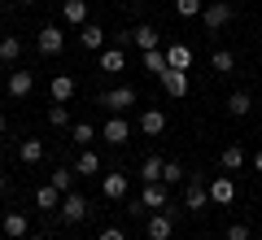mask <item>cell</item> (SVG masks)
Returning a JSON list of instances; mask_svg holds the SVG:
<instances>
[{"label":"cell","mask_w":262,"mask_h":240,"mask_svg":"<svg viewBox=\"0 0 262 240\" xmlns=\"http://www.w3.org/2000/svg\"><path fill=\"white\" fill-rule=\"evenodd\" d=\"M57 210H61V223H83L92 205H88V197H79V192H66Z\"/></svg>","instance_id":"277c9868"},{"label":"cell","mask_w":262,"mask_h":240,"mask_svg":"<svg viewBox=\"0 0 262 240\" xmlns=\"http://www.w3.org/2000/svg\"><path fill=\"white\" fill-rule=\"evenodd\" d=\"M158 83H162V92H166V96H175V101H179V96H188V70H170V66H166V70L158 74Z\"/></svg>","instance_id":"52a82bcc"},{"label":"cell","mask_w":262,"mask_h":240,"mask_svg":"<svg viewBox=\"0 0 262 240\" xmlns=\"http://www.w3.org/2000/svg\"><path fill=\"white\" fill-rule=\"evenodd\" d=\"M18 5H35V0H18Z\"/></svg>","instance_id":"60d3db41"},{"label":"cell","mask_w":262,"mask_h":240,"mask_svg":"<svg viewBox=\"0 0 262 240\" xmlns=\"http://www.w3.org/2000/svg\"><path fill=\"white\" fill-rule=\"evenodd\" d=\"M258 231H262V223H258Z\"/></svg>","instance_id":"ee69618b"},{"label":"cell","mask_w":262,"mask_h":240,"mask_svg":"<svg viewBox=\"0 0 262 240\" xmlns=\"http://www.w3.org/2000/svg\"><path fill=\"white\" fill-rule=\"evenodd\" d=\"M227 240H249V227H245V223H232V227H227Z\"/></svg>","instance_id":"e575fe53"},{"label":"cell","mask_w":262,"mask_h":240,"mask_svg":"<svg viewBox=\"0 0 262 240\" xmlns=\"http://www.w3.org/2000/svg\"><path fill=\"white\" fill-rule=\"evenodd\" d=\"M61 18L70 22V27H83V22H88V0H66V5H61Z\"/></svg>","instance_id":"7402d4cb"},{"label":"cell","mask_w":262,"mask_h":240,"mask_svg":"<svg viewBox=\"0 0 262 240\" xmlns=\"http://www.w3.org/2000/svg\"><path fill=\"white\" fill-rule=\"evenodd\" d=\"M5 131H9V118H5V114H0V136H5Z\"/></svg>","instance_id":"f35d334b"},{"label":"cell","mask_w":262,"mask_h":240,"mask_svg":"<svg viewBox=\"0 0 262 240\" xmlns=\"http://www.w3.org/2000/svg\"><path fill=\"white\" fill-rule=\"evenodd\" d=\"M232 18H236V5L232 0H210L206 9H201V22H206V31H223V27H232Z\"/></svg>","instance_id":"6da1fadb"},{"label":"cell","mask_w":262,"mask_h":240,"mask_svg":"<svg viewBox=\"0 0 262 240\" xmlns=\"http://www.w3.org/2000/svg\"><path fill=\"white\" fill-rule=\"evenodd\" d=\"M35 205H39V210H57V205H61V192H57L53 184L35 188Z\"/></svg>","instance_id":"f546056e"},{"label":"cell","mask_w":262,"mask_h":240,"mask_svg":"<svg viewBox=\"0 0 262 240\" xmlns=\"http://www.w3.org/2000/svg\"><path fill=\"white\" fill-rule=\"evenodd\" d=\"M22 240H44V236H35V231H27V236H22Z\"/></svg>","instance_id":"ab89813d"},{"label":"cell","mask_w":262,"mask_h":240,"mask_svg":"<svg viewBox=\"0 0 262 240\" xmlns=\"http://www.w3.org/2000/svg\"><path fill=\"white\" fill-rule=\"evenodd\" d=\"M48 92H53V101L70 105V96L79 92V83H75V74H53V83H48Z\"/></svg>","instance_id":"4fadbf2b"},{"label":"cell","mask_w":262,"mask_h":240,"mask_svg":"<svg viewBox=\"0 0 262 240\" xmlns=\"http://www.w3.org/2000/svg\"><path fill=\"white\" fill-rule=\"evenodd\" d=\"M48 127H70V105H61V101L48 105Z\"/></svg>","instance_id":"d6a6232c"},{"label":"cell","mask_w":262,"mask_h":240,"mask_svg":"<svg viewBox=\"0 0 262 240\" xmlns=\"http://www.w3.org/2000/svg\"><path fill=\"white\" fill-rule=\"evenodd\" d=\"M101 140H110V144H127V140H131V122L122 118V114H114V118L101 127Z\"/></svg>","instance_id":"30bf717a"},{"label":"cell","mask_w":262,"mask_h":240,"mask_svg":"<svg viewBox=\"0 0 262 240\" xmlns=\"http://www.w3.org/2000/svg\"><path fill=\"white\" fill-rule=\"evenodd\" d=\"M162 166H166V157L149 153V157L140 162V179H144V184H158V179H162Z\"/></svg>","instance_id":"603a6c76"},{"label":"cell","mask_w":262,"mask_h":240,"mask_svg":"<svg viewBox=\"0 0 262 240\" xmlns=\"http://www.w3.org/2000/svg\"><path fill=\"white\" fill-rule=\"evenodd\" d=\"M75 175H101V157H96V148H83V153H79Z\"/></svg>","instance_id":"d4e9b609"},{"label":"cell","mask_w":262,"mask_h":240,"mask_svg":"<svg viewBox=\"0 0 262 240\" xmlns=\"http://www.w3.org/2000/svg\"><path fill=\"white\" fill-rule=\"evenodd\" d=\"M219 166H223L227 175H232V170H241V166H245V148H241V144H227L223 153H219Z\"/></svg>","instance_id":"cb8c5ba5"},{"label":"cell","mask_w":262,"mask_h":240,"mask_svg":"<svg viewBox=\"0 0 262 240\" xmlns=\"http://www.w3.org/2000/svg\"><path fill=\"white\" fill-rule=\"evenodd\" d=\"M114 48H131V31H118L114 35Z\"/></svg>","instance_id":"8d00e7d4"},{"label":"cell","mask_w":262,"mask_h":240,"mask_svg":"<svg viewBox=\"0 0 262 240\" xmlns=\"http://www.w3.org/2000/svg\"><path fill=\"white\" fill-rule=\"evenodd\" d=\"M253 170H258V175H262V148H258V153H253Z\"/></svg>","instance_id":"74e56055"},{"label":"cell","mask_w":262,"mask_h":240,"mask_svg":"<svg viewBox=\"0 0 262 240\" xmlns=\"http://www.w3.org/2000/svg\"><path fill=\"white\" fill-rule=\"evenodd\" d=\"M18 57H22V39H18V35H5V39H0V61L13 66Z\"/></svg>","instance_id":"83f0119b"},{"label":"cell","mask_w":262,"mask_h":240,"mask_svg":"<svg viewBox=\"0 0 262 240\" xmlns=\"http://www.w3.org/2000/svg\"><path fill=\"white\" fill-rule=\"evenodd\" d=\"M144 236L149 240H170L175 236V210H158V214H149V223H144Z\"/></svg>","instance_id":"3957f363"},{"label":"cell","mask_w":262,"mask_h":240,"mask_svg":"<svg viewBox=\"0 0 262 240\" xmlns=\"http://www.w3.org/2000/svg\"><path fill=\"white\" fill-rule=\"evenodd\" d=\"M166 66L170 70H188L192 66V48L188 44H166Z\"/></svg>","instance_id":"ac0fdd59"},{"label":"cell","mask_w":262,"mask_h":240,"mask_svg":"<svg viewBox=\"0 0 262 240\" xmlns=\"http://www.w3.org/2000/svg\"><path fill=\"white\" fill-rule=\"evenodd\" d=\"M75 179H79V175H75V166H57L53 175H48V184H53L57 192L66 197V192H75Z\"/></svg>","instance_id":"d6986e66"},{"label":"cell","mask_w":262,"mask_h":240,"mask_svg":"<svg viewBox=\"0 0 262 240\" xmlns=\"http://www.w3.org/2000/svg\"><path fill=\"white\" fill-rule=\"evenodd\" d=\"M140 201H144V210H166V205H170L166 184H162V179H158V184H144V197H140Z\"/></svg>","instance_id":"9a60e30c"},{"label":"cell","mask_w":262,"mask_h":240,"mask_svg":"<svg viewBox=\"0 0 262 240\" xmlns=\"http://www.w3.org/2000/svg\"><path fill=\"white\" fill-rule=\"evenodd\" d=\"M158 27H149V22H140V27H131V48H140V53H149V48H158Z\"/></svg>","instance_id":"5bb4252c"},{"label":"cell","mask_w":262,"mask_h":240,"mask_svg":"<svg viewBox=\"0 0 262 240\" xmlns=\"http://www.w3.org/2000/svg\"><path fill=\"white\" fill-rule=\"evenodd\" d=\"M184 179H188V170H184V162H175V157H170V162H166V166H162V184H184Z\"/></svg>","instance_id":"4dcf8cb0"},{"label":"cell","mask_w":262,"mask_h":240,"mask_svg":"<svg viewBox=\"0 0 262 240\" xmlns=\"http://www.w3.org/2000/svg\"><path fill=\"white\" fill-rule=\"evenodd\" d=\"M0 192H5V175H0Z\"/></svg>","instance_id":"b9f144b4"},{"label":"cell","mask_w":262,"mask_h":240,"mask_svg":"<svg viewBox=\"0 0 262 240\" xmlns=\"http://www.w3.org/2000/svg\"><path fill=\"white\" fill-rule=\"evenodd\" d=\"M70 140H75L79 148H92V140H96V127H92V122H75V127H70Z\"/></svg>","instance_id":"f1b7e54d"},{"label":"cell","mask_w":262,"mask_h":240,"mask_svg":"<svg viewBox=\"0 0 262 240\" xmlns=\"http://www.w3.org/2000/svg\"><path fill=\"white\" fill-rule=\"evenodd\" d=\"M35 48L44 57H57L66 48V35H61V27H53V22H48V27H39V35H35Z\"/></svg>","instance_id":"8992f818"},{"label":"cell","mask_w":262,"mask_h":240,"mask_svg":"<svg viewBox=\"0 0 262 240\" xmlns=\"http://www.w3.org/2000/svg\"><path fill=\"white\" fill-rule=\"evenodd\" d=\"M249 110H253V96L249 92H232V96H227V114H232V118H245Z\"/></svg>","instance_id":"484cf974"},{"label":"cell","mask_w":262,"mask_h":240,"mask_svg":"<svg viewBox=\"0 0 262 240\" xmlns=\"http://www.w3.org/2000/svg\"><path fill=\"white\" fill-rule=\"evenodd\" d=\"M140 131L144 136H162V131H166V114L162 110H144L140 114Z\"/></svg>","instance_id":"44dd1931"},{"label":"cell","mask_w":262,"mask_h":240,"mask_svg":"<svg viewBox=\"0 0 262 240\" xmlns=\"http://www.w3.org/2000/svg\"><path fill=\"white\" fill-rule=\"evenodd\" d=\"M236 201V179L232 175H219L210 184V205H232Z\"/></svg>","instance_id":"8fae6325"},{"label":"cell","mask_w":262,"mask_h":240,"mask_svg":"<svg viewBox=\"0 0 262 240\" xmlns=\"http://www.w3.org/2000/svg\"><path fill=\"white\" fill-rule=\"evenodd\" d=\"M101 70L105 74H122L127 70V48H101Z\"/></svg>","instance_id":"2e32d148"},{"label":"cell","mask_w":262,"mask_h":240,"mask_svg":"<svg viewBox=\"0 0 262 240\" xmlns=\"http://www.w3.org/2000/svg\"><path fill=\"white\" fill-rule=\"evenodd\" d=\"M96 240H127V236H122V227H105Z\"/></svg>","instance_id":"d590c367"},{"label":"cell","mask_w":262,"mask_h":240,"mask_svg":"<svg viewBox=\"0 0 262 240\" xmlns=\"http://www.w3.org/2000/svg\"><path fill=\"white\" fill-rule=\"evenodd\" d=\"M140 61H144V70L162 74L166 70V48H149V53H140Z\"/></svg>","instance_id":"1f68e13d"},{"label":"cell","mask_w":262,"mask_h":240,"mask_svg":"<svg viewBox=\"0 0 262 240\" xmlns=\"http://www.w3.org/2000/svg\"><path fill=\"white\" fill-rule=\"evenodd\" d=\"M0 27H5V18H0Z\"/></svg>","instance_id":"7bdbcfd3"},{"label":"cell","mask_w":262,"mask_h":240,"mask_svg":"<svg viewBox=\"0 0 262 240\" xmlns=\"http://www.w3.org/2000/svg\"><path fill=\"white\" fill-rule=\"evenodd\" d=\"M206 205H210V184H201V175H188L184 179V210L201 214Z\"/></svg>","instance_id":"7a4b0ae2"},{"label":"cell","mask_w":262,"mask_h":240,"mask_svg":"<svg viewBox=\"0 0 262 240\" xmlns=\"http://www.w3.org/2000/svg\"><path fill=\"white\" fill-rule=\"evenodd\" d=\"M0 227H5V236H9V240H22V236H27V214H22V210H9Z\"/></svg>","instance_id":"ffe728a7"},{"label":"cell","mask_w":262,"mask_h":240,"mask_svg":"<svg viewBox=\"0 0 262 240\" xmlns=\"http://www.w3.org/2000/svg\"><path fill=\"white\" fill-rule=\"evenodd\" d=\"M31 88H35V74H31V70H13L9 74V96H13V101L31 96Z\"/></svg>","instance_id":"e0dca14e"},{"label":"cell","mask_w":262,"mask_h":240,"mask_svg":"<svg viewBox=\"0 0 262 240\" xmlns=\"http://www.w3.org/2000/svg\"><path fill=\"white\" fill-rule=\"evenodd\" d=\"M210 66H214V74H232L236 70V53H232V48H214Z\"/></svg>","instance_id":"4316f807"},{"label":"cell","mask_w":262,"mask_h":240,"mask_svg":"<svg viewBox=\"0 0 262 240\" xmlns=\"http://www.w3.org/2000/svg\"><path fill=\"white\" fill-rule=\"evenodd\" d=\"M127 188H131V179L122 175V170L101 175V192H105V201H122V197H127Z\"/></svg>","instance_id":"ba28073f"},{"label":"cell","mask_w":262,"mask_h":240,"mask_svg":"<svg viewBox=\"0 0 262 240\" xmlns=\"http://www.w3.org/2000/svg\"><path fill=\"white\" fill-rule=\"evenodd\" d=\"M175 13L179 18H196L201 13V0H175Z\"/></svg>","instance_id":"836d02e7"},{"label":"cell","mask_w":262,"mask_h":240,"mask_svg":"<svg viewBox=\"0 0 262 240\" xmlns=\"http://www.w3.org/2000/svg\"><path fill=\"white\" fill-rule=\"evenodd\" d=\"M44 153H48L44 140H35V136H27V140L18 144V162H22V166H39V162H44Z\"/></svg>","instance_id":"7c38bea8"},{"label":"cell","mask_w":262,"mask_h":240,"mask_svg":"<svg viewBox=\"0 0 262 240\" xmlns=\"http://www.w3.org/2000/svg\"><path fill=\"white\" fill-rule=\"evenodd\" d=\"M96 105H105L110 114H122V110H131V105H136V92H131V88H110V92L96 96Z\"/></svg>","instance_id":"5b68a950"},{"label":"cell","mask_w":262,"mask_h":240,"mask_svg":"<svg viewBox=\"0 0 262 240\" xmlns=\"http://www.w3.org/2000/svg\"><path fill=\"white\" fill-rule=\"evenodd\" d=\"M105 39H110V35H105V27H101V22H83V27H79V44H83L88 53H101V48H105Z\"/></svg>","instance_id":"9c48e42d"}]
</instances>
